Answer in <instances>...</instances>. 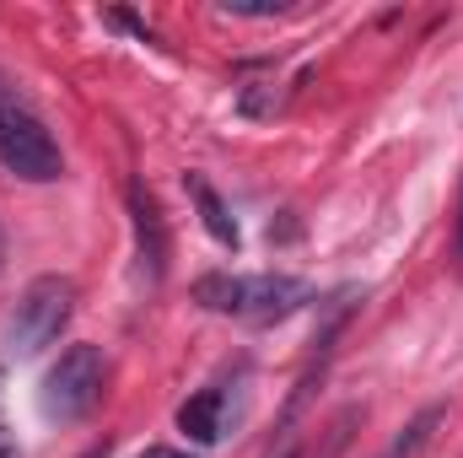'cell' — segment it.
<instances>
[{
  "instance_id": "8",
  "label": "cell",
  "mask_w": 463,
  "mask_h": 458,
  "mask_svg": "<svg viewBox=\"0 0 463 458\" xmlns=\"http://www.w3.org/2000/svg\"><path fill=\"white\" fill-rule=\"evenodd\" d=\"M437 426H442V405L420 410V415H415V421H410V426L393 437V448H388L383 458H415L420 448H426V443H431V432H437Z\"/></svg>"
},
{
  "instance_id": "6",
  "label": "cell",
  "mask_w": 463,
  "mask_h": 458,
  "mask_svg": "<svg viewBox=\"0 0 463 458\" xmlns=\"http://www.w3.org/2000/svg\"><path fill=\"white\" fill-rule=\"evenodd\" d=\"M184 189H189V200L200 205V222H205V232H211L222 248H237V237H242V232H237V222H232V211L222 205V195H216L200 173H189V178H184Z\"/></svg>"
},
{
  "instance_id": "11",
  "label": "cell",
  "mask_w": 463,
  "mask_h": 458,
  "mask_svg": "<svg viewBox=\"0 0 463 458\" xmlns=\"http://www.w3.org/2000/svg\"><path fill=\"white\" fill-rule=\"evenodd\" d=\"M0 458H22V448H16V437L0 426Z\"/></svg>"
},
{
  "instance_id": "9",
  "label": "cell",
  "mask_w": 463,
  "mask_h": 458,
  "mask_svg": "<svg viewBox=\"0 0 463 458\" xmlns=\"http://www.w3.org/2000/svg\"><path fill=\"white\" fill-rule=\"evenodd\" d=\"M237 109L248 119H269L275 114V87L269 81H248V87H237Z\"/></svg>"
},
{
  "instance_id": "14",
  "label": "cell",
  "mask_w": 463,
  "mask_h": 458,
  "mask_svg": "<svg viewBox=\"0 0 463 458\" xmlns=\"http://www.w3.org/2000/svg\"><path fill=\"white\" fill-rule=\"evenodd\" d=\"M286 458H297V453H286Z\"/></svg>"
},
{
  "instance_id": "1",
  "label": "cell",
  "mask_w": 463,
  "mask_h": 458,
  "mask_svg": "<svg viewBox=\"0 0 463 458\" xmlns=\"http://www.w3.org/2000/svg\"><path fill=\"white\" fill-rule=\"evenodd\" d=\"M194 302H205L211 313L242 319V324H280L302 302H313V286L297 275H200Z\"/></svg>"
},
{
  "instance_id": "13",
  "label": "cell",
  "mask_w": 463,
  "mask_h": 458,
  "mask_svg": "<svg viewBox=\"0 0 463 458\" xmlns=\"http://www.w3.org/2000/svg\"><path fill=\"white\" fill-rule=\"evenodd\" d=\"M458 259H463V216H458Z\"/></svg>"
},
{
  "instance_id": "5",
  "label": "cell",
  "mask_w": 463,
  "mask_h": 458,
  "mask_svg": "<svg viewBox=\"0 0 463 458\" xmlns=\"http://www.w3.org/2000/svg\"><path fill=\"white\" fill-rule=\"evenodd\" d=\"M129 222H135L140 270L151 281H162V270H167V222H162V211H156V200H151L146 184H129Z\"/></svg>"
},
{
  "instance_id": "3",
  "label": "cell",
  "mask_w": 463,
  "mask_h": 458,
  "mask_svg": "<svg viewBox=\"0 0 463 458\" xmlns=\"http://www.w3.org/2000/svg\"><path fill=\"white\" fill-rule=\"evenodd\" d=\"M71 313H76V286L65 281V275H38L22 297H16V313H11V350L16 356H38V350H49V345L65 335V324H71Z\"/></svg>"
},
{
  "instance_id": "12",
  "label": "cell",
  "mask_w": 463,
  "mask_h": 458,
  "mask_svg": "<svg viewBox=\"0 0 463 458\" xmlns=\"http://www.w3.org/2000/svg\"><path fill=\"white\" fill-rule=\"evenodd\" d=\"M140 458H194V453H178V448H146Z\"/></svg>"
},
{
  "instance_id": "4",
  "label": "cell",
  "mask_w": 463,
  "mask_h": 458,
  "mask_svg": "<svg viewBox=\"0 0 463 458\" xmlns=\"http://www.w3.org/2000/svg\"><path fill=\"white\" fill-rule=\"evenodd\" d=\"M103 350L98 345H71V350H60V361L43 372V394H38V405H43V415L49 421H81L92 405H98V394H103Z\"/></svg>"
},
{
  "instance_id": "7",
  "label": "cell",
  "mask_w": 463,
  "mask_h": 458,
  "mask_svg": "<svg viewBox=\"0 0 463 458\" xmlns=\"http://www.w3.org/2000/svg\"><path fill=\"white\" fill-rule=\"evenodd\" d=\"M222 415H227V394H222V388H205V394H194V399L178 410V426H184L194 443H216V437H222Z\"/></svg>"
},
{
  "instance_id": "2",
  "label": "cell",
  "mask_w": 463,
  "mask_h": 458,
  "mask_svg": "<svg viewBox=\"0 0 463 458\" xmlns=\"http://www.w3.org/2000/svg\"><path fill=\"white\" fill-rule=\"evenodd\" d=\"M0 167L27 178V184H54L65 173L60 140L49 135V124L33 114L5 81H0Z\"/></svg>"
},
{
  "instance_id": "10",
  "label": "cell",
  "mask_w": 463,
  "mask_h": 458,
  "mask_svg": "<svg viewBox=\"0 0 463 458\" xmlns=\"http://www.w3.org/2000/svg\"><path fill=\"white\" fill-rule=\"evenodd\" d=\"M222 11H227V16H253V22H264V16H286L291 0H222Z\"/></svg>"
}]
</instances>
